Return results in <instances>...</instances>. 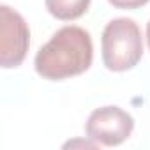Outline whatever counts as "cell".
<instances>
[{
    "instance_id": "obj_1",
    "label": "cell",
    "mask_w": 150,
    "mask_h": 150,
    "mask_svg": "<svg viewBox=\"0 0 150 150\" xmlns=\"http://www.w3.org/2000/svg\"><path fill=\"white\" fill-rule=\"evenodd\" d=\"M94 60L90 34L76 25L58 28L51 39L37 51L34 65L46 80H65L88 71Z\"/></svg>"
},
{
    "instance_id": "obj_2",
    "label": "cell",
    "mask_w": 150,
    "mask_h": 150,
    "mask_svg": "<svg viewBox=\"0 0 150 150\" xmlns=\"http://www.w3.org/2000/svg\"><path fill=\"white\" fill-rule=\"evenodd\" d=\"M103 62L110 71L132 69L143 57V37L138 23L131 18L111 20L101 37Z\"/></svg>"
},
{
    "instance_id": "obj_3",
    "label": "cell",
    "mask_w": 150,
    "mask_h": 150,
    "mask_svg": "<svg viewBox=\"0 0 150 150\" xmlns=\"http://www.w3.org/2000/svg\"><path fill=\"white\" fill-rule=\"evenodd\" d=\"M30 30L23 16L9 6H0V65L18 67L27 57Z\"/></svg>"
},
{
    "instance_id": "obj_4",
    "label": "cell",
    "mask_w": 150,
    "mask_h": 150,
    "mask_svg": "<svg viewBox=\"0 0 150 150\" xmlns=\"http://www.w3.org/2000/svg\"><path fill=\"white\" fill-rule=\"evenodd\" d=\"M134 129V118L118 106H103L90 113L85 131L87 136L103 146L124 143Z\"/></svg>"
},
{
    "instance_id": "obj_5",
    "label": "cell",
    "mask_w": 150,
    "mask_h": 150,
    "mask_svg": "<svg viewBox=\"0 0 150 150\" xmlns=\"http://www.w3.org/2000/svg\"><path fill=\"white\" fill-rule=\"evenodd\" d=\"M44 6L51 16L62 21H71L83 16L88 7L90 0H44Z\"/></svg>"
},
{
    "instance_id": "obj_6",
    "label": "cell",
    "mask_w": 150,
    "mask_h": 150,
    "mask_svg": "<svg viewBox=\"0 0 150 150\" xmlns=\"http://www.w3.org/2000/svg\"><path fill=\"white\" fill-rule=\"evenodd\" d=\"M108 2L117 9H136V7L145 6L150 0H108Z\"/></svg>"
},
{
    "instance_id": "obj_7",
    "label": "cell",
    "mask_w": 150,
    "mask_h": 150,
    "mask_svg": "<svg viewBox=\"0 0 150 150\" xmlns=\"http://www.w3.org/2000/svg\"><path fill=\"white\" fill-rule=\"evenodd\" d=\"M146 42H148V48H150V21L146 23Z\"/></svg>"
}]
</instances>
